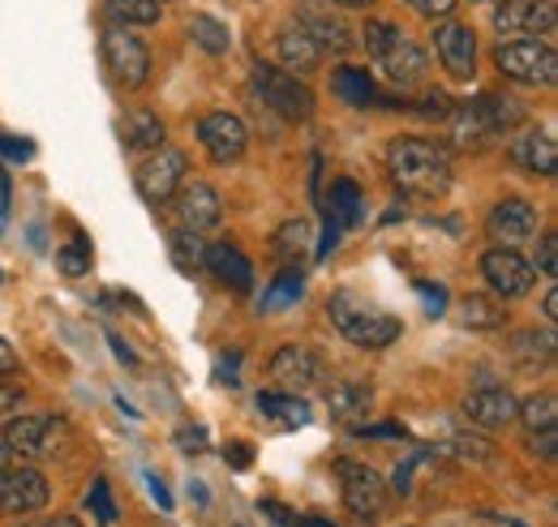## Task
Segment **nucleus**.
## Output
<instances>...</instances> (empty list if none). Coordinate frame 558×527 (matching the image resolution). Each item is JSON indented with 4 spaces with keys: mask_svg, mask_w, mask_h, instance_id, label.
Listing matches in <instances>:
<instances>
[{
    "mask_svg": "<svg viewBox=\"0 0 558 527\" xmlns=\"http://www.w3.org/2000/svg\"><path fill=\"white\" fill-rule=\"evenodd\" d=\"M529 451H533V455H542V459H555V455H558V429L529 433Z\"/></svg>",
    "mask_w": 558,
    "mask_h": 527,
    "instance_id": "a18cd8bd",
    "label": "nucleus"
},
{
    "mask_svg": "<svg viewBox=\"0 0 558 527\" xmlns=\"http://www.w3.org/2000/svg\"><path fill=\"white\" fill-rule=\"evenodd\" d=\"M292 527H336L331 519H296Z\"/></svg>",
    "mask_w": 558,
    "mask_h": 527,
    "instance_id": "052dcab7",
    "label": "nucleus"
},
{
    "mask_svg": "<svg viewBox=\"0 0 558 527\" xmlns=\"http://www.w3.org/2000/svg\"><path fill=\"white\" fill-rule=\"evenodd\" d=\"M168 258H172V266H177L181 274H198V270H207V241H203V232H185V228H177V232L168 236Z\"/></svg>",
    "mask_w": 558,
    "mask_h": 527,
    "instance_id": "7c9ffc66",
    "label": "nucleus"
},
{
    "mask_svg": "<svg viewBox=\"0 0 558 527\" xmlns=\"http://www.w3.org/2000/svg\"><path fill=\"white\" fill-rule=\"evenodd\" d=\"M494 65L515 86H555L558 82V52L546 39H507V44H498Z\"/></svg>",
    "mask_w": 558,
    "mask_h": 527,
    "instance_id": "20e7f679",
    "label": "nucleus"
},
{
    "mask_svg": "<svg viewBox=\"0 0 558 527\" xmlns=\"http://www.w3.org/2000/svg\"><path fill=\"white\" fill-rule=\"evenodd\" d=\"M494 30L515 39H555L558 0H502L494 9Z\"/></svg>",
    "mask_w": 558,
    "mask_h": 527,
    "instance_id": "9d476101",
    "label": "nucleus"
},
{
    "mask_svg": "<svg viewBox=\"0 0 558 527\" xmlns=\"http://www.w3.org/2000/svg\"><path fill=\"white\" fill-rule=\"evenodd\" d=\"M0 279H4V270H0Z\"/></svg>",
    "mask_w": 558,
    "mask_h": 527,
    "instance_id": "69168bd1",
    "label": "nucleus"
},
{
    "mask_svg": "<svg viewBox=\"0 0 558 527\" xmlns=\"http://www.w3.org/2000/svg\"><path fill=\"white\" fill-rule=\"evenodd\" d=\"M327 219H331L336 228H356V223L365 219V194H361V185H356V181L340 176V181L331 185V198H327Z\"/></svg>",
    "mask_w": 558,
    "mask_h": 527,
    "instance_id": "cd10ccee",
    "label": "nucleus"
},
{
    "mask_svg": "<svg viewBox=\"0 0 558 527\" xmlns=\"http://www.w3.org/2000/svg\"><path fill=\"white\" fill-rule=\"evenodd\" d=\"M48 498H52V485L35 463H9L0 471V515L26 519V515L44 511Z\"/></svg>",
    "mask_w": 558,
    "mask_h": 527,
    "instance_id": "1a4fd4ad",
    "label": "nucleus"
},
{
    "mask_svg": "<svg viewBox=\"0 0 558 527\" xmlns=\"http://www.w3.org/2000/svg\"><path fill=\"white\" fill-rule=\"evenodd\" d=\"M507 159H511L520 172L550 181V176L558 172V142L546 130H524L520 137H511Z\"/></svg>",
    "mask_w": 558,
    "mask_h": 527,
    "instance_id": "aec40b11",
    "label": "nucleus"
},
{
    "mask_svg": "<svg viewBox=\"0 0 558 527\" xmlns=\"http://www.w3.org/2000/svg\"><path fill=\"white\" fill-rule=\"evenodd\" d=\"M104 65L121 90H142L150 82V48L125 26H108L104 30Z\"/></svg>",
    "mask_w": 558,
    "mask_h": 527,
    "instance_id": "6e6552de",
    "label": "nucleus"
},
{
    "mask_svg": "<svg viewBox=\"0 0 558 527\" xmlns=\"http://www.w3.org/2000/svg\"><path fill=\"white\" fill-rule=\"evenodd\" d=\"M185 168H190L185 150H177V146H159V150H150V155L142 159L138 176H134L142 201H150V206H168L172 194L185 185Z\"/></svg>",
    "mask_w": 558,
    "mask_h": 527,
    "instance_id": "9b49d317",
    "label": "nucleus"
},
{
    "mask_svg": "<svg viewBox=\"0 0 558 527\" xmlns=\"http://www.w3.org/2000/svg\"><path fill=\"white\" fill-rule=\"evenodd\" d=\"M267 373H271L276 391H288V395H305V391H314L327 378L323 356L314 347H305V343H283L276 356H271Z\"/></svg>",
    "mask_w": 558,
    "mask_h": 527,
    "instance_id": "f8f14e48",
    "label": "nucleus"
},
{
    "mask_svg": "<svg viewBox=\"0 0 558 527\" xmlns=\"http://www.w3.org/2000/svg\"><path fill=\"white\" fill-rule=\"evenodd\" d=\"M400 35H404V30H400L396 22L369 17V22H365V30H361V44H365V52H369V57L378 61V57H383V52H387V48H391V44H396Z\"/></svg>",
    "mask_w": 558,
    "mask_h": 527,
    "instance_id": "e433bc0d",
    "label": "nucleus"
},
{
    "mask_svg": "<svg viewBox=\"0 0 558 527\" xmlns=\"http://www.w3.org/2000/svg\"><path fill=\"white\" fill-rule=\"evenodd\" d=\"M542 314H546V322H555V318H558V292H555V287L546 292V301H542Z\"/></svg>",
    "mask_w": 558,
    "mask_h": 527,
    "instance_id": "6e6d98bb",
    "label": "nucleus"
},
{
    "mask_svg": "<svg viewBox=\"0 0 558 527\" xmlns=\"http://www.w3.org/2000/svg\"><path fill=\"white\" fill-rule=\"evenodd\" d=\"M177 446H181V451H185V455H203V451H207V433H203V429H198V425H194V429H190V425H185V429H181V433H177Z\"/></svg>",
    "mask_w": 558,
    "mask_h": 527,
    "instance_id": "49530a36",
    "label": "nucleus"
},
{
    "mask_svg": "<svg viewBox=\"0 0 558 527\" xmlns=\"http://www.w3.org/2000/svg\"><path fill=\"white\" fill-rule=\"evenodd\" d=\"M86 511L99 519L104 527L117 524V502H112V489H108V480L99 476V480H90V493H86Z\"/></svg>",
    "mask_w": 558,
    "mask_h": 527,
    "instance_id": "a19ab883",
    "label": "nucleus"
},
{
    "mask_svg": "<svg viewBox=\"0 0 558 527\" xmlns=\"http://www.w3.org/2000/svg\"><path fill=\"white\" fill-rule=\"evenodd\" d=\"M442 451H447V455H456V459H469V463L494 459V446H489L486 438H477V433H451Z\"/></svg>",
    "mask_w": 558,
    "mask_h": 527,
    "instance_id": "4c0bfd02",
    "label": "nucleus"
},
{
    "mask_svg": "<svg viewBox=\"0 0 558 527\" xmlns=\"http://www.w3.org/2000/svg\"><path fill=\"white\" fill-rule=\"evenodd\" d=\"M22 527H31V524H22Z\"/></svg>",
    "mask_w": 558,
    "mask_h": 527,
    "instance_id": "338daca9",
    "label": "nucleus"
},
{
    "mask_svg": "<svg viewBox=\"0 0 558 527\" xmlns=\"http://www.w3.org/2000/svg\"><path fill=\"white\" fill-rule=\"evenodd\" d=\"M236 365H241V352H232V356H219V382H223V387H241V378H236Z\"/></svg>",
    "mask_w": 558,
    "mask_h": 527,
    "instance_id": "3c124183",
    "label": "nucleus"
},
{
    "mask_svg": "<svg viewBox=\"0 0 558 527\" xmlns=\"http://www.w3.org/2000/svg\"><path fill=\"white\" fill-rule=\"evenodd\" d=\"M146 485H150V498H155L163 511H172V493H168V485H163L159 476H146Z\"/></svg>",
    "mask_w": 558,
    "mask_h": 527,
    "instance_id": "864d4df0",
    "label": "nucleus"
},
{
    "mask_svg": "<svg viewBox=\"0 0 558 527\" xmlns=\"http://www.w3.org/2000/svg\"><path fill=\"white\" fill-rule=\"evenodd\" d=\"M482 274H486L489 292L498 296V301H515V296H529L533 292V283H537V270L529 258H520L515 249H507V245H494L482 254Z\"/></svg>",
    "mask_w": 558,
    "mask_h": 527,
    "instance_id": "ddd939ff",
    "label": "nucleus"
},
{
    "mask_svg": "<svg viewBox=\"0 0 558 527\" xmlns=\"http://www.w3.org/2000/svg\"><path fill=\"white\" fill-rule=\"evenodd\" d=\"M434 48H438V61H442V69H447L451 77L469 82V77L477 73V35H473V26H464V22H442V26L434 30Z\"/></svg>",
    "mask_w": 558,
    "mask_h": 527,
    "instance_id": "6ab92c4d",
    "label": "nucleus"
},
{
    "mask_svg": "<svg viewBox=\"0 0 558 527\" xmlns=\"http://www.w3.org/2000/svg\"><path fill=\"white\" fill-rule=\"evenodd\" d=\"M327 314H331L336 330H340L349 343L365 347V352L391 347V343L404 334V322H400V318H391V314L374 309V305H369V301H361L356 292H336V296L327 301Z\"/></svg>",
    "mask_w": 558,
    "mask_h": 527,
    "instance_id": "7ed1b4c3",
    "label": "nucleus"
},
{
    "mask_svg": "<svg viewBox=\"0 0 558 527\" xmlns=\"http://www.w3.org/2000/svg\"><path fill=\"white\" fill-rule=\"evenodd\" d=\"M511 356L520 360V365H550L555 360V330H520L515 339H511Z\"/></svg>",
    "mask_w": 558,
    "mask_h": 527,
    "instance_id": "72a5a7b5",
    "label": "nucleus"
},
{
    "mask_svg": "<svg viewBox=\"0 0 558 527\" xmlns=\"http://www.w3.org/2000/svg\"><path fill=\"white\" fill-rule=\"evenodd\" d=\"M417 296L425 301V314H429V318H442V314H447V287H442V283L417 279Z\"/></svg>",
    "mask_w": 558,
    "mask_h": 527,
    "instance_id": "79ce46f5",
    "label": "nucleus"
},
{
    "mask_svg": "<svg viewBox=\"0 0 558 527\" xmlns=\"http://www.w3.org/2000/svg\"><path fill=\"white\" fill-rule=\"evenodd\" d=\"M310 241H314L310 223H305V219H288L283 228H276V236H271V254H276L283 266H301L305 254H310Z\"/></svg>",
    "mask_w": 558,
    "mask_h": 527,
    "instance_id": "c756f323",
    "label": "nucleus"
},
{
    "mask_svg": "<svg viewBox=\"0 0 558 527\" xmlns=\"http://www.w3.org/2000/svg\"><path fill=\"white\" fill-rule=\"evenodd\" d=\"M250 86L258 90V99L271 112H279L283 121H310L314 117V90L296 73H288V69L258 61V65L250 69Z\"/></svg>",
    "mask_w": 558,
    "mask_h": 527,
    "instance_id": "423d86ee",
    "label": "nucleus"
},
{
    "mask_svg": "<svg viewBox=\"0 0 558 527\" xmlns=\"http://www.w3.org/2000/svg\"><path fill=\"white\" fill-rule=\"evenodd\" d=\"M515 425H524V433H542V429H555L558 425V399L550 391L524 399L515 407Z\"/></svg>",
    "mask_w": 558,
    "mask_h": 527,
    "instance_id": "f704fd0d",
    "label": "nucleus"
},
{
    "mask_svg": "<svg viewBox=\"0 0 558 527\" xmlns=\"http://www.w3.org/2000/svg\"><path fill=\"white\" fill-rule=\"evenodd\" d=\"M108 343H112V347H117V356H121V360H125V365H134V352H130V347H125V343H121V339H117V334H112V339H108Z\"/></svg>",
    "mask_w": 558,
    "mask_h": 527,
    "instance_id": "4d7b16f0",
    "label": "nucleus"
},
{
    "mask_svg": "<svg viewBox=\"0 0 558 527\" xmlns=\"http://www.w3.org/2000/svg\"><path fill=\"white\" fill-rule=\"evenodd\" d=\"M9 463H13V455H9V451H4V442H0V471H4Z\"/></svg>",
    "mask_w": 558,
    "mask_h": 527,
    "instance_id": "0e129e2a",
    "label": "nucleus"
},
{
    "mask_svg": "<svg viewBox=\"0 0 558 527\" xmlns=\"http://www.w3.org/2000/svg\"><path fill=\"white\" fill-rule=\"evenodd\" d=\"M57 266H61V274H70V279L90 274V241H86V236H73L65 249H57Z\"/></svg>",
    "mask_w": 558,
    "mask_h": 527,
    "instance_id": "ea45409f",
    "label": "nucleus"
},
{
    "mask_svg": "<svg viewBox=\"0 0 558 527\" xmlns=\"http://www.w3.org/2000/svg\"><path fill=\"white\" fill-rule=\"evenodd\" d=\"M336 245H340V228L327 219V232H323V245H318V258H331L336 254Z\"/></svg>",
    "mask_w": 558,
    "mask_h": 527,
    "instance_id": "603ef678",
    "label": "nucleus"
},
{
    "mask_svg": "<svg viewBox=\"0 0 558 527\" xmlns=\"http://www.w3.org/2000/svg\"><path fill=\"white\" fill-rule=\"evenodd\" d=\"M258 511H263V515H267V519H271L276 527H292V524H296V519H292V511H288L283 502H258Z\"/></svg>",
    "mask_w": 558,
    "mask_h": 527,
    "instance_id": "8fccbe9b",
    "label": "nucleus"
},
{
    "mask_svg": "<svg viewBox=\"0 0 558 527\" xmlns=\"http://www.w3.org/2000/svg\"><path fill=\"white\" fill-rule=\"evenodd\" d=\"M327 4H340V9H365V4H374V0H327Z\"/></svg>",
    "mask_w": 558,
    "mask_h": 527,
    "instance_id": "bf43d9fd",
    "label": "nucleus"
},
{
    "mask_svg": "<svg viewBox=\"0 0 558 527\" xmlns=\"http://www.w3.org/2000/svg\"><path fill=\"white\" fill-rule=\"evenodd\" d=\"M434 455H438V451H429V446H413V451L404 455V463H396V471H391V485H387V489H391V493H400V498H409V493H413V471H417L425 459H434Z\"/></svg>",
    "mask_w": 558,
    "mask_h": 527,
    "instance_id": "58836bf2",
    "label": "nucleus"
},
{
    "mask_svg": "<svg viewBox=\"0 0 558 527\" xmlns=\"http://www.w3.org/2000/svg\"><path fill=\"white\" fill-rule=\"evenodd\" d=\"M198 142H203V150L210 155V163L228 168V163H236V159L245 155L250 130H245V121L232 117V112H210V117L198 121Z\"/></svg>",
    "mask_w": 558,
    "mask_h": 527,
    "instance_id": "dca6fc26",
    "label": "nucleus"
},
{
    "mask_svg": "<svg viewBox=\"0 0 558 527\" xmlns=\"http://www.w3.org/2000/svg\"><path fill=\"white\" fill-rule=\"evenodd\" d=\"M0 155H4L9 163H26V159H35V142H22V137L0 133Z\"/></svg>",
    "mask_w": 558,
    "mask_h": 527,
    "instance_id": "c03bdc74",
    "label": "nucleus"
},
{
    "mask_svg": "<svg viewBox=\"0 0 558 527\" xmlns=\"http://www.w3.org/2000/svg\"><path fill=\"white\" fill-rule=\"evenodd\" d=\"M447 121H451V142L460 150H486L498 137L524 125V108L507 95H477V99L456 103Z\"/></svg>",
    "mask_w": 558,
    "mask_h": 527,
    "instance_id": "f03ea898",
    "label": "nucleus"
},
{
    "mask_svg": "<svg viewBox=\"0 0 558 527\" xmlns=\"http://www.w3.org/2000/svg\"><path fill=\"white\" fill-rule=\"evenodd\" d=\"M190 498H198V502H207V489H203L198 480H190Z\"/></svg>",
    "mask_w": 558,
    "mask_h": 527,
    "instance_id": "680f3d73",
    "label": "nucleus"
},
{
    "mask_svg": "<svg viewBox=\"0 0 558 527\" xmlns=\"http://www.w3.org/2000/svg\"><path fill=\"white\" fill-rule=\"evenodd\" d=\"M537 274H546V279H555L558 274V241L555 236H542L537 241V266H533Z\"/></svg>",
    "mask_w": 558,
    "mask_h": 527,
    "instance_id": "37998d69",
    "label": "nucleus"
},
{
    "mask_svg": "<svg viewBox=\"0 0 558 527\" xmlns=\"http://www.w3.org/2000/svg\"><path fill=\"white\" fill-rule=\"evenodd\" d=\"M486 232H489V241L515 249V245H524V241H533V236L542 232V210L529 198H502L489 210Z\"/></svg>",
    "mask_w": 558,
    "mask_h": 527,
    "instance_id": "2eb2a0df",
    "label": "nucleus"
},
{
    "mask_svg": "<svg viewBox=\"0 0 558 527\" xmlns=\"http://www.w3.org/2000/svg\"><path fill=\"white\" fill-rule=\"evenodd\" d=\"M301 292H305V270L301 266H283L276 274V283L263 292V314H279V309L296 305Z\"/></svg>",
    "mask_w": 558,
    "mask_h": 527,
    "instance_id": "473e14b6",
    "label": "nucleus"
},
{
    "mask_svg": "<svg viewBox=\"0 0 558 527\" xmlns=\"http://www.w3.org/2000/svg\"><path fill=\"white\" fill-rule=\"evenodd\" d=\"M223 463H228V467H236V471H245V467L254 463L250 442H228V446H223Z\"/></svg>",
    "mask_w": 558,
    "mask_h": 527,
    "instance_id": "de8ad7c7",
    "label": "nucleus"
},
{
    "mask_svg": "<svg viewBox=\"0 0 558 527\" xmlns=\"http://www.w3.org/2000/svg\"><path fill=\"white\" fill-rule=\"evenodd\" d=\"M104 17L112 26H155L163 17V0H104Z\"/></svg>",
    "mask_w": 558,
    "mask_h": 527,
    "instance_id": "c85d7f7f",
    "label": "nucleus"
},
{
    "mask_svg": "<svg viewBox=\"0 0 558 527\" xmlns=\"http://www.w3.org/2000/svg\"><path fill=\"white\" fill-rule=\"evenodd\" d=\"M323 399H327L331 420H340V425H349V429H361L365 416H369V403H374V387L349 378V382H331Z\"/></svg>",
    "mask_w": 558,
    "mask_h": 527,
    "instance_id": "4be33fe9",
    "label": "nucleus"
},
{
    "mask_svg": "<svg viewBox=\"0 0 558 527\" xmlns=\"http://www.w3.org/2000/svg\"><path fill=\"white\" fill-rule=\"evenodd\" d=\"M460 322L469 330H498L507 327V309L498 296H482V292H469L460 301Z\"/></svg>",
    "mask_w": 558,
    "mask_h": 527,
    "instance_id": "2f4dec72",
    "label": "nucleus"
},
{
    "mask_svg": "<svg viewBox=\"0 0 558 527\" xmlns=\"http://www.w3.org/2000/svg\"><path fill=\"white\" fill-rule=\"evenodd\" d=\"M387 172L404 198L438 201L451 189V155L434 137H396L387 146Z\"/></svg>",
    "mask_w": 558,
    "mask_h": 527,
    "instance_id": "f257e3e1",
    "label": "nucleus"
},
{
    "mask_svg": "<svg viewBox=\"0 0 558 527\" xmlns=\"http://www.w3.org/2000/svg\"><path fill=\"white\" fill-rule=\"evenodd\" d=\"M409 4L417 9L421 17H451L460 0H409Z\"/></svg>",
    "mask_w": 558,
    "mask_h": 527,
    "instance_id": "09e8293b",
    "label": "nucleus"
},
{
    "mask_svg": "<svg viewBox=\"0 0 558 527\" xmlns=\"http://www.w3.org/2000/svg\"><path fill=\"white\" fill-rule=\"evenodd\" d=\"M121 142H125V150H159L163 146V121L150 108H130L121 117Z\"/></svg>",
    "mask_w": 558,
    "mask_h": 527,
    "instance_id": "bb28decb",
    "label": "nucleus"
},
{
    "mask_svg": "<svg viewBox=\"0 0 558 527\" xmlns=\"http://www.w3.org/2000/svg\"><path fill=\"white\" fill-rule=\"evenodd\" d=\"M258 416L271 420L276 429H305L310 425V403L288 391H258Z\"/></svg>",
    "mask_w": 558,
    "mask_h": 527,
    "instance_id": "b1692460",
    "label": "nucleus"
},
{
    "mask_svg": "<svg viewBox=\"0 0 558 527\" xmlns=\"http://www.w3.org/2000/svg\"><path fill=\"white\" fill-rule=\"evenodd\" d=\"M482 4H486V0H482Z\"/></svg>",
    "mask_w": 558,
    "mask_h": 527,
    "instance_id": "774afa93",
    "label": "nucleus"
},
{
    "mask_svg": "<svg viewBox=\"0 0 558 527\" xmlns=\"http://www.w3.org/2000/svg\"><path fill=\"white\" fill-rule=\"evenodd\" d=\"M494 519H498L502 527H529V524H520V519H511V515H494Z\"/></svg>",
    "mask_w": 558,
    "mask_h": 527,
    "instance_id": "e2e57ef3",
    "label": "nucleus"
},
{
    "mask_svg": "<svg viewBox=\"0 0 558 527\" xmlns=\"http://www.w3.org/2000/svg\"><path fill=\"white\" fill-rule=\"evenodd\" d=\"M172 210H177V228H185V232H210L223 219V201L207 181H185L172 194Z\"/></svg>",
    "mask_w": 558,
    "mask_h": 527,
    "instance_id": "f3484780",
    "label": "nucleus"
},
{
    "mask_svg": "<svg viewBox=\"0 0 558 527\" xmlns=\"http://www.w3.org/2000/svg\"><path fill=\"white\" fill-rule=\"evenodd\" d=\"M65 438H70V425L57 420V416H44V412H22L4 425L0 442L13 459H44V455H57L65 451Z\"/></svg>",
    "mask_w": 558,
    "mask_h": 527,
    "instance_id": "39448f33",
    "label": "nucleus"
},
{
    "mask_svg": "<svg viewBox=\"0 0 558 527\" xmlns=\"http://www.w3.org/2000/svg\"><path fill=\"white\" fill-rule=\"evenodd\" d=\"M207 270L223 287H232V292H254V262L236 245H228V241L207 245Z\"/></svg>",
    "mask_w": 558,
    "mask_h": 527,
    "instance_id": "5701e85b",
    "label": "nucleus"
},
{
    "mask_svg": "<svg viewBox=\"0 0 558 527\" xmlns=\"http://www.w3.org/2000/svg\"><path fill=\"white\" fill-rule=\"evenodd\" d=\"M515 407H520V399L511 395L507 387H477V391H469L464 403H460L464 420L473 429H486V433L515 425Z\"/></svg>",
    "mask_w": 558,
    "mask_h": 527,
    "instance_id": "a211bd4d",
    "label": "nucleus"
},
{
    "mask_svg": "<svg viewBox=\"0 0 558 527\" xmlns=\"http://www.w3.org/2000/svg\"><path fill=\"white\" fill-rule=\"evenodd\" d=\"M336 476H340V493H344V506H349L356 519L365 524H378L391 506V489L387 480L369 467V463L356 459H336Z\"/></svg>",
    "mask_w": 558,
    "mask_h": 527,
    "instance_id": "0eeeda50",
    "label": "nucleus"
},
{
    "mask_svg": "<svg viewBox=\"0 0 558 527\" xmlns=\"http://www.w3.org/2000/svg\"><path fill=\"white\" fill-rule=\"evenodd\" d=\"M190 35H194V44L210 52V57H223L228 48H232V35H228V26L219 22V17H210V13H194L190 17Z\"/></svg>",
    "mask_w": 558,
    "mask_h": 527,
    "instance_id": "c9c22d12",
    "label": "nucleus"
},
{
    "mask_svg": "<svg viewBox=\"0 0 558 527\" xmlns=\"http://www.w3.org/2000/svg\"><path fill=\"white\" fill-rule=\"evenodd\" d=\"M378 69L387 73V82L391 86H400V90H413L425 82V73H429V61H425V52H421L417 44L409 39V35H400L383 57H378Z\"/></svg>",
    "mask_w": 558,
    "mask_h": 527,
    "instance_id": "412c9836",
    "label": "nucleus"
},
{
    "mask_svg": "<svg viewBox=\"0 0 558 527\" xmlns=\"http://www.w3.org/2000/svg\"><path fill=\"white\" fill-rule=\"evenodd\" d=\"M331 90L340 95V103H349V108H374V103H383L378 99V86H374V73L361 65H340L331 73Z\"/></svg>",
    "mask_w": 558,
    "mask_h": 527,
    "instance_id": "a878e982",
    "label": "nucleus"
},
{
    "mask_svg": "<svg viewBox=\"0 0 558 527\" xmlns=\"http://www.w3.org/2000/svg\"><path fill=\"white\" fill-rule=\"evenodd\" d=\"M276 52H279V61H283V69H296L301 77L305 73H314V69L323 65V52H318V44L292 22V26H283L279 30V39H276Z\"/></svg>",
    "mask_w": 558,
    "mask_h": 527,
    "instance_id": "393cba45",
    "label": "nucleus"
},
{
    "mask_svg": "<svg viewBox=\"0 0 558 527\" xmlns=\"http://www.w3.org/2000/svg\"><path fill=\"white\" fill-rule=\"evenodd\" d=\"M9 373H17V352L0 339V378H9Z\"/></svg>",
    "mask_w": 558,
    "mask_h": 527,
    "instance_id": "5fc2aeb1",
    "label": "nucleus"
},
{
    "mask_svg": "<svg viewBox=\"0 0 558 527\" xmlns=\"http://www.w3.org/2000/svg\"><path fill=\"white\" fill-rule=\"evenodd\" d=\"M296 26L318 44V52L327 57V52H336V57H344V52H352L356 48V35L349 30V22L323 0H310V4H301L296 9Z\"/></svg>",
    "mask_w": 558,
    "mask_h": 527,
    "instance_id": "4468645a",
    "label": "nucleus"
},
{
    "mask_svg": "<svg viewBox=\"0 0 558 527\" xmlns=\"http://www.w3.org/2000/svg\"><path fill=\"white\" fill-rule=\"evenodd\" d=\"M44 527H82V519H73V515H57V519H48Z\"/></svg>",
    "mask_w": 558,
    "mask_h": 527,
    "instance_id": "13d9d810",
    "label": "nucleus"
}]
</instances>
